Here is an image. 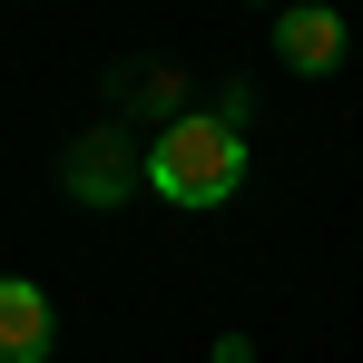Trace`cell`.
Masks as SVG:
<instances>
[{
  "label": "cell",
  "instance_id": "1",
  "mask_svg": "<svg viewBox=\"0 0 363 363\" xmlns=\"http://www.w3.org/2000/svg\"><path fill=\"white\" fill-rule=\"evenodd\" d=\"M138 177L157 186L167 206H226V196L245 186V118H226V108H186V118H167Z\"/></svg>",
  "mask_w": 363,
  "mask_h": 363
},
{
  "label": "cell",
  "instance_id": "2",
  "mask_svg": "<svg viewBox=\"0 0 363 363\" xmlns=\"http://www.w3.org/2000/svg\"><path fill=\"white\" fill-rule=\"evenodd\" d=\"M50 344H60L50 295L30 275H0V363H50Z\"/></svg>",
  "mask_w": 363,
  "mask_h": 363
},
{
  "label": "cell",
  "instance_id": "3",
  "mask_svg": "<svg viewBox=\"0 0 363 363\" xmlns=\"http://www.w3.org/2000/svg\"><path fill=\"white\" fill-rule=\"evenodd\" d=\"M275 50H285V69L324 79V69H344V20L334 10H285L275 20Z\"/></svg>",
  "mask_w": 363,
  "mask_h": 363
},
{
  "label": "cell",
  "instance_id": "4",
  "mask_svg": "<svg viewBox=\"0 0 363 363\" xmlns=\"http://www.w3.org/2000/svg\"><path fill=\"white\" fill-rule=\"evenodd\" d=\"M69 196H89V206H118L128 196V147L118 138H79L69 147Z\"/></svg>",
  "mask_w": 363,
  "mask_h": 363
}]
</instances>
